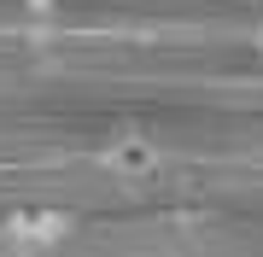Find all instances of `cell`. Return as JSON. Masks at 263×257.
I'll return each instance as SVG.
<instances>
[{
  "instance_id": "1",
  "label": "cell",
  "mask_w": 263,
  "mask_h": 257,
  "mask_svg": "<svg viewBox=\"0 0 263 257\" xmlns=\"http://www.w3.org/2000/svg\"><path fill=\"white\" fill-rule=\"evenodd\" d=\"M70 210H53V205H18L6 222H0V251L6 257H53L59 246L70 240Z\"/></svg>"
},
{
  "instance_id": "2",
  "label": "cell",
  "mask_w": 263,
  "mask_h": 257,
  "mask_svg": "<svg viewBox=\"0 0 263 257\" xmlns=\"http://www.w3.org/2000/svg\"><path fill=\"white\" fill-rule=\"evenodd\" d=\"M105 164L123 175H141V170H158V146L146 141H111V152H105Z\"/></svg>"
}]
</instances>
